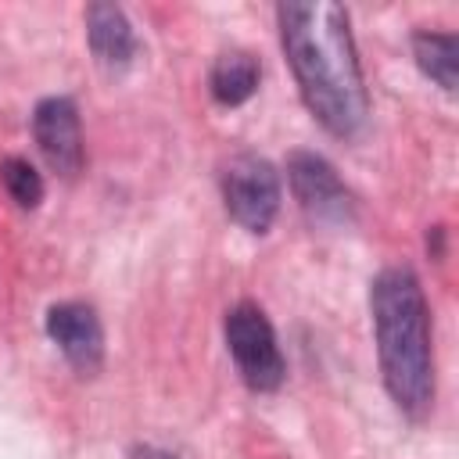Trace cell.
I'll return each instance as SVG.
<instances>
[{
    "label": "cell",
    "instance_id": "1",
    "mask_svg": "<svg viewBox=\"0 0 459 459\" xmlns=\"http://www.w3.org/2000/svg\"><path fill=\"white\" fill-rule=\"evenodd\" d=\"M280 39L301 97L316 122L333 136H355L366 122L369 100L351 43L348 11L330 0L280 4Z\"/></svg>",
    "mask_w": 459,
    "mask_h": 459
},
{
    "label": "cell",
    "instance_id": "2",
    "mask_svg": "<svg viewBox=\"0 0 459 459\" xmlns=\"http://www.w3.org/2000/svg\"><path fill=\"white\" fill-rule=\"evenodd\" d=\"M369 312L387 394L402 412L423 416L434 402V351L427 298L416 273L409 265L384 269L369 287Z\"/></svg>",
    "mask_w": 459,
    "mask_h": 459
},
{
    "label": "cell",
    "instance_id": "3",
    "mask_svg": "<svg viewBox=\"0 0 459 459\" xmlns=\"http://www.w3.org/2000/svg\"><path fill=\"white\" fill-rule=\"evenodd\" d=\"M226 344L237 362V373L244 377V384L251 391H276L283 384L287 366H283L273 323L265 319V312L258 305L240 301L226 316Z\"/></svg>",
    "mask_w": 459,
    "mask_h": 459
},
{
    "label": "cell",
    "instance_id": "4",
    "mask_svg": "<svg viewBox=\"0 0 459 459\" xmlns=\"http://www.w3.org/2000/svg\"><path fill=\"white\" fill-rule=\"evenodd\" d=\"M287 179H290V190L312 226L341 230L351 222V215H355L351 194L344 190L341 176L333 172V165L326 158H319L312 151H294L287 158Z\"/></svg>",
    "mask_w": 459,
    "mask_h": 459
},
{
    "label": "cell",
    "instance_id": "5",
    "mask_svg": "<svg viewBox=\"0 0 459 459\" xmlns=\"http://www.w3.org/2000/svg\"><path fill=\"white\" fill-rule=\"evenodd\" d=\"M226 212L251 233H265L280 212V176L258 154H240L222 172Z\"/></svg>",
    "mask_w": 459,
    "mask_h": 459
},
{
    "label": "cell",
    "instance_id": "6",
    "mask_svg": "<svg viewBox=\"0 0 459 459\" xmlns=\"http://www.w3.org/2000/svg\"><path fill=\"white\" fill-rule=\"evenodd\" d=\"M47 333L61 348V355L72 362L75 373L93 377L104 362V330L90 305L82 301H61L47 312Z\"/></svg>",
    "mask_w": 459,
    "mask_h": 459
},
{
    "label": "cell",
    "instance_id": "7",
    "mask_svg": "<svg viewBox=\"0 0 459 459\" xmlns=\"http://www.w3.org/2000/svg\"><path fill=\"white\" fill-rule=\"evenodd\" d=\"M32 136L47 158V165L61 176H75L82 165V129L79 111L68 97H47L36 104Z\"/></svg>",
    "mask_w": 459,
    "mask_h": 459
},
{
    "label": "cell",
    "instance_id": "8",
    "mask_svg": "<svg viewBox=\"0 0 459 459\" xmlns=\"http://www.w3.org/2000/svg\"><path fill=\"white\" fill-rule=\"evenodd\" d=\"M86 36H90V50L104 68H126L136 54V39L133 29L122 14V7L115 4H90L86 7Z\"/></svg>",
    "mask_w": 459,
    "mask_h": 459
},
{
    "label": "cell",
    "instance_id": "9",
    "mask_svg": "<svg viewBox=\"0 0 459 459\" xmlns=\"http://www.w3.org/2000/svg\"><path fill=\"white\" fill-rule=\"evenodd\" d=\"M258 75H262V68H258L255 54L226 50L212 65V97L219 104H226V108H237V104H244L258 90Z\"/></svg>",
    "mask_w": 459,
    "mask_h": 459
},
{
    "label": "cell",
    "instance_id": "10",
    "mask_svg": "<svg viewBox=\"0 0 459 459\" xmlns=\"http://www.w3.org/2000/svg\"><path fill=\"white\" fill-rule=\"evenodd\" d=\"M412 54L423 75H430L441 90H455V68H459V39L455 32H416Z\"/></svg>",
    "mask_w": 459,
    "mask_h": 459
},
{
    "label": "cell",
    "instance_id": "11",
    "mask_svg": "<svg viewBox=\"0 0 459 459\" xmlns=\"http://www.w3.org/2000/svg\"><path fill=\"white\" fill-rule=\"evenodd\" d=\"M0 179H4V186H7L14 204L36 208L43 201V179H39V172L25 158H4L0 161Z\"/></svg>",
    "mask_w": 459,
    "mask_h": 459
},
{
    "label": "cell",
    "instance_id": "12",
    "mask_svg": "<svg viewBox=\"0 0 459 459\" xmlns=\"http://www.w3.org/2000/svg\"><path fill=\"white\" fill-rule=\"evenodd\" d=\"M133 459H172V455H165V452H154V448H143V452H136Z\"/></svg>",
    "mask_w": 459,
    "mask_h": 459
}]
</instances>
